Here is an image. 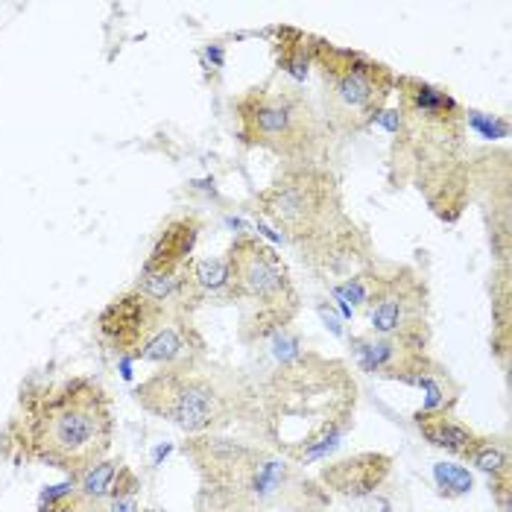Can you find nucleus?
Listing matches in <instances>:
<instances>
[{
	"mask_svg": "<svg viewBox=\"0 0 512 512\" xmlns=\"http://www.w3.org/2000/svg\"><path fill=\"white\" fill-rule=\"evenodd\" d=\"M357 384L337 357L293 355L255 390V416L278 457L319 460L355 422Z\"/></svg>",
	"mask_w": 512,
	"mask_h": 512,
	"instance_id": "f257e3e1",
	"label": "nucleus"
},
{
	"mask_svg": "<svg viewBox=\"0 0 512 512\" xmlns=\"http://www.w3.org/2000/svg\"><path fill=\"white\" fill-rule=\"evenodd\" d=\"M115 439L112 398L94 378H65L24 390L0 434L12 460L41 463L77 480L106 460Z\"/></svg>",
	"mask_w": 512,
	"mask_h": 512,
	"instance_id": "f03ea898",
	"label": "nucleus"
},
{
	"mask_svg": "<svg viewBox=\"0 0 512 512\" xmlns=\"http://www.w3.org/2000/svg\"><path fill=\"white\" fill-rule=\"evenodd\" d=\"M393 164L442 220H457L472 194L466 164L469 112L445 91L419 77H395Z\"/></svg>",
	"mask_w": 512,
	"mask_h": 512,
	"instance_id": "7ed1b4c3",
	"label": "nucleus"
},
{
	"mask_svg": "<svg viewBox=\"0 0 512 512\" xmlns=\"http://www.w3.org/2000/svg\"><path fill=\"white\" fill-rule=\"evenodd\" d=\"M135 401L188 436L220 434L255 416V387L240 372L211 363L205 355L161 366L135 387Z\"/></svg>",
	"mask_w": 512,
	"mask_h": 512,
	"instance_id": "20e7f679",
	"label": "nucleus"
},
{
	"mask_svg": "<svg viewBox=\"0 0 512 512\" xmlns=\"http://www.w3.org/2000/svg\"><path fill=\"white\" fill-rule=\"evenodd\" d=\"M232 109L246 147L267 150L284 164H322L331 156L334 132L296 85L267 79L235 97Z\"/></svg>",
	"mask_w": 512,
	"mask_h": 512,
	"instance_id": "39448f33",
	"label": "nucleus"
},
{
	"mask_svg": "<svg viewBox=\"0 0 512 512\" xmlns=\"http://www.w3.org/2000/svg\"><path fill=\"white\" fill-rule=\"evenodd\" d=\"M185 457L197 466V512H258L276 501L290 469L276 451L217 434L191 436Z\"/></svg>",
	"mask_w": 512,
	"mask_h": 512,
	"instance_id": "423d86ee",
	"label": "nucleus"
},
{
	"mask_svg": "<svg viewBox=\"0 0 512 512\" xmlns=\"http://www.w3.org/2000/svg\"><path fill=\"white\" fill-rule=\"evenodd\" d=\"M226 302L240 308V340L261 343L284 331L299 311V290L276 249L258 235H237L226 252Z\"/></svg>",
	"mask_w": 512,
	"mask_h": 512,
	"instance_id": "0eeeda50",
	"label": "nucleus"
},
{
	"mask_svg": "<svg viewBox=\"0 0 512 512\" xmlns=\"http://www.w3.org/2000/svg\"><path fill=\"white\" fill-rule=\"evenodd\" d=\"M314 68L322 85V118L334 138L357 135L384 118L395 94V74L384 62L316 36Z\"/></svg>",
	"mask_w": 512,
	"mask_h": 512,
	"instance_id": "6e6552de",
	"label": "nucleus"
},
{
	"mask_svg": "<svg viewBox=\"0 0 512 512\" xmlns=\"http://www.w3.org/2000/svg\"><path fill=\"white\" fill-rule=\"evenodd\" d=\"M255 211L267 217L293 249L346 214L340 182L325 164H284L255 197Z\"/></svg>",
	"mask_w": 512,
	"mask_h": 512,
	"instance_id": "1a4fd4ad",
	"label": "nucleus"
},
{
	"mask_svg": "<svg viewBox=\"0 0 512 512\" xmlns=\"http://www.w3.org/2000/svg\"><path fill=\"white\" fill-rule=\"evenodd\" d=\"M369 334L398 337L407 343H431V293L419 270L393 267L390 273H372L366 296Z\"/></svg>",
	"mask_w": 512,
	"mask_h": 512,
	"instance_id": "9d476101",
	"label": "nucleus"
},
{
	"mask_svg": "<svg viewBox=\"0 0 512 512\" xmlns=\"http://www.w3.org/2000/svg\"><path fill=\"white\" fill-rule=\"evenodd\" d=\"M296 252L319 281L331 284V290L375 267L372 240L349 214H343L337 223H331L311 240L299 243Z\"/></svg>",
	"mask_w": 512,
	"mask_h": 512,
	"instance_id": "9b49d317",
	"label": "nucleus"
},
{
	"mask_svg": "<svg viewBox=\"0 0 512 512\" xmlns=\"http://www.w3.org/2000/svg\"><path fill=\"white\" fill-rule=\"evenodd\" d=\"M173 314L164 305L153 302L150 296L138 293L129 287L126 293L115 296L100 316H97V340L118 357L138 360V355L147 349V343L156 337L158 331L173 319Z\"/></svg>",
	"mask_w": 512,
	"mask_h": 512,
	"instance_id": "f8f14e48",
	"label": "nucleus"
},
{
	"mask_svg": "<svg viewBox=\"0 0 512 512\" xmlns=\"http://www.w3.org/2000/svg\"><path fill=\"white\" fill-rule=\"evenodd\" d=\"M352 352H355L357 366L366 375L387 378V381H404V384H413L416 378H422L436 366L428 346L407 343L398 337L360 334V337H352Z\"/></svg>",
	"mask_w": 512,
	"mask_h": 512,
	"instance_id": "ddd939ff",
	"label": "nucleus"
},
{
	"mask_svg": "<svg viewBox=\"0 0 512 512\" xmlns=\"http://www.w3.org/2000/svg\"><path fill=\"white\" fill-rule=\"evenodd\" d=\"M393 472V457L384 451H360L352 457L334 460L319 472V483L340 498H366L384 486Z\"/></svg>",
	"mask_w": 512,
	"mask_h": 512,
	"instance_id": "4468645a",
	"label": "nucleus"
},
{
	"mask_svg": "<svg viewBox=\"0 0 512 512\" xmlns=\"http://www.w3.org/2000/svg\"><path fill=\"white\" fill-rule=\"evenodd\" d=\"M202 220L197 214H176L164 223L141 267V276H179L194 261Z\"/></svg>",
	"mask_w": 512,
	"mask_h": 512,
	"instance_id": "2eb2a0df",
	"label": "nucleus"
},
{
	"mask_svg": "<svg viewBox=\"0 0 512 512\" xmlns=\"http://www.w3.org/2000/svg\"><path fill=\"white\" fill-rule=\"evenodd\" d=\"M419 434L425 436L434 448H442L454 457H469L472 448L480 442V434L472 431L466 422H460L451 410H434V413H416L413 416Z\"/></svg>",
	"mask_w": 512,
	"mask_h": 512,
	"instance_id": "dca6fc26",
	"label": "nucleus"
},
{
	"mask_svg": "<svg viewBox=\"0 0 512 512\" xmlns=\"http://www.w3.org/2000/svg\"><path fill=\"white\" fill-rule=\"evenodd\" d=\"M314 41L316 36L296 27H276L278 71L293 79L308 77V68L314 65Z\"/></svg>",
	"mask_w": 512,
	"mask_h": 512,
	"instance_id": "f3484780",
	"label": "nucleus"
},
{
	"mask_svg": "<svg viewBox=\"0 0 512 512\" xmlns=\"http://www.w3.org/2000/svg\"><path fill=\"white\" fill-rule=\"evenodd\" d=\"M510 273L507 267H501L498 273V287H492V319H495V352L498 357L507 363V355H510Z\"/></svg>",
	"mask_w": 512,
	"mask_h": 512,
	"instance_id": "a211bd4d",
	"label": "nucleus"
},
{
	"mask_svg": "<svg viewBox=\"0 0 512 512\" xmlns=\"http://www.w3.org/2000/svg\"><path fill=\"white\" fill-rule=\"evenodd\" d=\"M466 460L472 466H477L480 472L492 474V477L510 474V451H507V445H501L498 439H489V436H480V442L474 445L472 454Z\"/></svg>",
	"mask_w": 512,
	"mask_h": 512,
	"instance_id": "6ab92c4d",
	"label": "nucleus"
},
{
	"mask_svg": "<svg viewBox=\"0 0 512 512\" xmlns=\"http://www.w3.org/2000/svg\"><path fill=\"white\" fill-rule=\"evenodd\" d=\"M120 466H123L120 460H100L97 466H91L88 472L79 474L77 477L79 492H82V495H88V498H94V501L109 498L112 483H115V477H118Z\"/></svg>",
	"mask_w": 512,
	"mask_h": 512,
	"instance_id": "aec40b11",
	"label": "nucleus"
},
{
	"mask_svg": "<svg viewBox=\"0 0 512 512\" xmlns=\"http://www.w3.org/2000/svg\"><path fill=\"white\" fill-rule=\"evenodd\" d=\"M434 480H436V489H439V495H442V498H448V501L469 495L474 486V477L469 474V469H463V466H454V463H436Z\"/></svg>",
	"mask_w": 512,
	"mask_h": 512,
	"instance_id": "412c9836",
	"label": "nucleus"
},
{
	"mask_svg": "<svg viewBox=\"0 0 512 512\" xmlns=\"http://www.w3.org/2000/svg\"><path fill=\"white\" fill-rule=\"evenodd\" d=\"M44 512H109L106 510V504L103 501H94V498H88V495H82V492H74L71 489V483L68 486H62V492H56L53 498H50V504H47V510Z\"/></svg>",
	"mask_w": 512,
	"mask_h": 512,
	"instance_id": "4be33fe9",
	"label": "nucleus"
},
{
	"mask_svg": "<svg viewBox=\"0 0 512 512\" xmlns=\"http://www.w3.org/2000/svg\"><path fill=\"white\" fill-rule=\"evenodd\" d=\"M384 512H393V510H390V507H384Z\"/></svg>",
	"mask_w": 512,
	"mask_h": 512,
	"instance_id": "5701e85b",
	"label": "nucleus"
},
{
	"mask_svg": "<svg viewBox=\"0 0 512 512\" xmlns=\"http://www.w3.org/2000/svg\"><path fill=\"white\" fill-rule=\"evenodd\" d=\"M147 512H156V510H147Z\"/></svg>",
	"mask_w": 512,
	"mask_h": 512,
	"instance_id": "b1692460",
	"label": "nucleus"
}]
</instances>
